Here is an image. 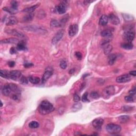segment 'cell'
I'll list each match as a JSON object with an SVG mask.
<instances>
[{"mask_svg":"<svg viewBox=\"0 0 136 136\" xmlns=\"http://www.w3.org/2000/svg\"><path fill=\"white\" fill-rule=\"evenodd\" d=\"M108 16L106 15H103L101 17L100 19L99 20V25L104 26L108 24Z\"/></svg>","mask_w":136,"mask_h":136,"instance_id":"20","label":"cell"},{"mask_svg":"<svg viewBox=\"0 0 136 136\" xmlns=\"http://www.w3.org/2000/svg\"><path fill=\"white\" fill-rule=\"evenodd\" d=\"M78 26L77 24H74L69 27V35L71 37L75 36L78 31Z\"/></svg>","mask_w":136,"mask_h":136,"instance_id":"13","label":"cell"},{"mask_svg":"<svg viewBox=\"0 0 136 136\" xmlns=\"http://www.w3.org/2000/svg\"><path fill=\"white\" fill-rule=\"evenodd\" d=\"M34 65V64L33 63H25L24 64V67L26 68H30L33 67Z\"/></svg>","mask_w":136,"mask_h":136,"instance_id":"46","label":"cell"},{"mask_svg":"<svg viewBox=\"0 0 136 136\" xmlns=\"http://www.w3.org/2000/svg\"><path fill=\"white\" fill-rule=\"evenodd\" d=\"M103 48L104 49V54H105V55H110L111 54L112 51V50H113L112 46L110 45V44H108L106 45V46H104Z\"/></svg>","mask_w":136,"mask_h":136,"instance_id":"22","label":"cell"},{"mask_svg":"<svg viewBox=\"0 0 136 136\" xmlns=\"http://www.w3.org/2000/svg\"><path fill=\"white\" fill-rule=\"evenodd\" d=\"M1 77L6 79H10V72L6 70H1L0 71Z\"/></svg>","mask_w":136,"mask_h":136,"instance_id":"25","label":"cell"},{"mask_svg":"<svg viewBox=\"0 0 136 136\" xmlns=\"http://www.w3.org/2000/svg\"><path fill=\"white\" fill-rule=\"evenodd\" d=\"M104 120L102 118H97L95 119L92 122L93 127L97 130H99L101 129V128L104 123Z\"/></svg>","mask_w":136,"mask_h":136,"instance_id":"6","label":"cell"},{"mask_svg":"<svg viewBox=\"0 0 136 136\" xmlns=\"http://www.w3.org/2000/svg\"><path fill=\"white\" fill-rule=\"evenodd\" d=\"M81 100L83 102H89V100L88 98V93H85L83 95H82Z\"/></svg>","mask_w":136,"mask_h":136,"instance_id":"41","label":"cell"},{"mask_svg":"<svg viewBox=\"0 0 136 136\" xmlns=\"http://www.w3.org/2000/svg\"><path fill=\"white\" fill-rule=\"evenodd\" d=\"M25 29L29 31H32L34 32H37L38 33H46V30L43 27L40 26L36 25H30L27 26L25 27Z\"/></svg>","mask_w":136,"mask_h":136,"instance_id":"3","label":"cell"},{"mask_svg":"<svg viewBox=\"0 0 136 136\" xmlns=\"http://www.w3.org/2000/svg\"><path fill=\"white\" fill-rule=\"evenodd\" d=\"M29 81L33 84H38L40 83V79L38 77H30L29 78Z\"/></svg>","mask_w":136,"mask_h":136,"instance_id":"30","label":"cell"},{"mask_svg":"<svg viewBox=\"0 0 136 136\" xmlns=\"http://www.w3.org/2000/svg\"><path fill=\"white\" fill-rule=\"evenodd\" d=\"M60 65V67H61V69H65L67 67V62H66V61H65L62 60V61H61Z\"/></svg>","mask_w":136,"mask_h":136,"instance_id":"42","label":"cell"},{"mask_svg":"<svg viewBox=\"0 0 136 136\" xmlns=\"http://www.w3.org/2000/svg\"><path fill=\"white\" fill-rule=\"evenodd\" d=\"M108 20H110L111 23L114 25H118L120 23V19L116 16L115 14L113 13L110 14L108 17Z\"/></svg>","mask_w":136,"mask_h":136,"instance_id":"14","label":"cell"},{"mask_svg":"<svg viewBox=\"0 0 136 136\" xmlns=\"http://www.w3.org/2000/svg\"><path fill=\"white\" fill-rule=\"evenodd\" d=\"M82 108V105L81 103H77L76 104H74L72 106V110L74 112H76L80 110Z\"/></svg>","mask_w":136,"mask_h":136,"instance_id":"32","label":"cell"},{"mask_svg":"<svg viewBox=\"0 0 136 136\" xmlns=\"http://www.w3.org/2000/svg\"><path fill=\"white\" fill-rule=\"evenodd\" d=\"M40 6V3L36 4L35 5H34V6H31L30 7H29V8L25 9L23 11V12H26V13H33L36 9H37L38 7Z\"/></svg>","mask_w":136,"mask_h":136,"instance_id":"19","label":"cell"},{"mask_svg":"<svg viewBox=\"0 0 136 136\" xmlns=\"http://www.w3.org/2000/svg\"><path fill=\"white\" fill-rule=\"evenodd\" d=\"M80 100V97L77 94H75L74 96V101L76 102H78Z\"/></svg>","mask_w":136,"mask_h":136,"instance_id":"43","label":"cell"},{"mask_svg":"<svg viewBox=\"0 0 136 136\" xmlns=\"http://www.w3.org/2000/svg\"><path fill=\"white\" fill-rule=\"evenodd\" d=\"M64 34V30L61 29L59 31H58L57 34L54 35V37H53L52 40V43L53 44H56L59 41L61 40Z\"/></svg>","mask_w":136,"mask_h":136,"instance_id":"5","label":"cell"},{"mask_svg":"<svg viewBox=\"0 0 136 136\" xmlns=\"http://www.w3.org/2000/svg\"><path fill=\"white\" fill-rule=\"evenodd\" d=\"M106 130L109 133L111 134H116L121 131V126L113 123L108 124L106 126Z\"/></svg>","mask_w":136,"mask_h":136,"instance_id":"2","label":"cell"},{"mask_svg":"<svg viewBox=\"0 0 136 136\" xmlns=\"http://www.w3.org/2000/svg\"><path fill=\"white\" fill-rule=\"evenodd\" d=\"M111 40H112V39H110V38H105V39H104V40H102L101 42V43H100L101 46L102 47H104L106 45L108 44L109 43H110V41Z\"/></svg>","mask_w":136,"mask_h":136,"instance_id":"33","label":"cell"},{"mask_svg":"<svg viewBox=\"0 0 136 136\" xmlns=\"http://www.w3.org/2000/svg\"><path fill=\"white\" fill-rule=\"evenodd\" d=\"M121 47L125 50H131L133 48V45L132 42H126L121 44Z\"/></svg>","mask_w":136,"mask_h":136,"instance_id":"23","label":"cell"},{"mask_svg":"<svg viewBox=\"0 0 136 136\" xmlns=\"http://www.w3.org/2000/svg\"><path fill=\"white\" fill-rule=\"evenodd\" d=\"M90 96L93 99H98L99 98V97H100L99 93L96 91H93L91 92V94H90Z\"/></svg>","mask_w":136,"mask_h":136,"instance_id":"34","label":"cell"},{"mask_svg":"<svg viewBox=\"0 0 136 136\" xmlns=\"http://www.w3.org/2000/svg\"><path fill=\"white\" fill-rule=\"evenodd\" d=\"M130 80L131 77L130 75L126 74L118 77L116 79V81L118 83H125V82H129Z\"/></svg>","mask_w":136,"mask_h":136,"instance_id":"8","label":"cell"},{"mask_svg":"<svg viewBox=\"0 0 136 136\" xmlns=\"http://www.w3.org/2000/svg\"><path fill=\"white\" fill-rule=\"evenodd\" d=\"M123 18H125V20L127 21H131L133 20V17L130 15V14H123Z\"/></svg>","mask_w":136,"mask_h":136,"instance_id":"37","label":"cell"},{"mask_svg":"<svg viewBox=\"0 0 136 136\" xmlns=\"http://www.w3.org/2000/svg\"><path fill=\"white\" fill-rule=\"evenodd\" d=\"M18 23V20L14 17H9L6 21V25L8 26L14 25Z\"/></svg>","mask_w":136,"mask_h":136,"instance_id":"18","label":"cell"},{"mask_svg":"<svg viewBox=\"0 0 136 136\" xmlns=\"http://www.w3.org/2000/svg\"><path fill=\"white\" fill-rule=\"evenodd\" d=\"M129 95H132L134 96L136 94V88L135 87H133V88H132V89H131L130 91H129Z\"/></svg>","mask_w":136,"mask_h":136,"instance_id":"45","label":"cell"},{"mask_svg":"<svg viewBox=\"0 0 136 136\" xmlns=\"http://www.w3.org/2000/svg\"><path fill=\"white\" fill-rule=\"evenodd\" d=\"M3 10L4 11L8 12H9L10 14H14V13H16V12H17V11L14 10L12 9V8H6V7L3 8Z\"/></svg>","mask_w":136,"mask_h":136,"instance_id":"40","label":"cell"},{"mask_svg":"<svg viewBox=\"0 0 136 136\" xmlns=\"http://www.w3.org/2000/svg\"><path fill=\"white\" fill-rule=\"evenodd\" d=\"M20 82L23 85H27L28 83V80L25 77L21 76L20 79Z\"/></svg>","mask_w":136,"mask_h":136,"instance_id":"39","label":"cell"},{"mask_svg":"<svg viewBox=\"0 0 136 136\" xmlns=\"http://www.w3.org/2000/svg\"><path fill=\"white\" fill-rule=\"evenodd\" d=\"M53 74V70L52 69L50 68H47L44 74L43 77H42V82L43 83H45L46 82L48 79L50 78V77L52 76Z\"/></svg>","mask_w":136,"mask_h":136,"instance_id":"11","label":"cell"},{"mask_svg":"<svg viewBox=\"0 0 136 136\" xmlns=\"http://www.w3.org/2000/svg\"><path fill=\"white\" fill-rule=\"evenodd\" d=\"M19 40L16 38H10L4 39L1 41V44H18L19 43Z\"/></svg>","mask_w":136,"mask_h":136,"instance_id":"15","label":"cell"},{"mask_svg":"<svg viewBox=\"0 0 136 136\" xmlns=\"http://www.w3.org/2000/svg\"><path fill=\"white\" fill-rule=\"evenodd\" d=\"M50 25L51 27H57V28L60 27H61L62 26L61 23H59L57 20H55V19H53V20L51 21Z\"/></svg>","mask_w":136,"mask_h":136,"instance_id":"27","label":"cell"},{"mask_svg":"<svg viewBox=\"0 0 136 136\" xmlns=\"http://www.w3.org/2000/svg\"><path fill=\"white\" fill-rule=\"evenodd\" d=\"M123 37L127 42H132L135 37V33L133 31L131 30H126L123 34Z\"/></svg>","mask_w":136,"mask_h":136,"instance_id":"4","label":"cell"},{"mask_svg":"<svg viewBox=\"0 0 136 136\" xmlns=\"http://www.w3.org/2000/svg\"><path fill=\"white\" fill-rule=\"evenodd\" d=\"M66 1H63L62 3L59 6H57L55 7V9L57 11L59 14H63L65 13L67 11V8H66Z\"/></svg>","mask_w":136,"mask_h":136,"instance_id":"9","label":"cell"},{"mask_svg":"<svg viewBox=\"0 0 136 136\" xmlns=\"http://www.w3.org/2000/svg\"><path fill=\"white\" fill-rule=\"evenodd\" d=\"M34 17V14L33 13H28L23 18V21L25 22H29L33 20Z\"/></svg>","mask_w":136,"mask_h":136,"instance_id":"26","label":"cell"},{"mask_svg":"<svg viewBox=\"0 0 136 136\" xmlns=\"http://www.w3.org/2000/svg\"><path fill=\"white\" fill-rule=\"evenodd\" d=\"M93 1H84V4H89L91 2H93Z\"/></svg>","mask_w":136,"mask_h":136,"instance_id":"50","label":"cell"},{"mask_svg":"<svg viewBox=\"0 0 136 136\" xmlns=\"http://www.w3.org/2000/svg\"><path fill=\"white\" fill-rule=\"evenodd\" d=\"M101 36L105 38L112 39L113 36V33L112 31L109 29H105L103 30L101 33Z\"/></svg>","mask_w":136,"mask_h":136,"instance_id":"17","label":"cell"},{"mask_svg":"<svg viewBox=\"0 0 136 136\" xmlns=\"http://www.w3.org/2000/svg\"><path fill=\"white\" fill-rule=\"evenodd\" d=\"M130 120V118L129 116L127 115H123L121 116L119 118V122L121 123H127L128 121Z\"/></svg>","mask_w":136,"mask_h":136,"instance_id":"28","label":"cell"},{"mask_svg":"<svg viewBox=\"0 0 136 136\" xmlns=\"http://www.w3.org/2000/svg\"><path fill=\"white\" fill-rule=\"evenodd\" d=\"M15 62H14V61H10L9 63H8V65H9V66L10 67H11V68H12V67H14V65H15Z\"/></svg>","mask_w":136,"mask_h":136,"instance_id":"48","label":"cell"},{"mask_svg":"<svg viewBox=\"0 0 136 136\" xmlns=\"http://www.w3.org/2000/svg\"><path fill=\"white\" fill-rule=\"evenodd\" d=\"M17 49L19 51H25L26 50V46L25 43L23 41H20L17 44Z\"/></svg>","mask_w":136,"mask_h":136,"instance_id":"24","label":"cell"},{"mask_svg":"<svg viewBox=\"0 0 136 136\" xmlns=\"http://www.w3.org/2000/svg\"><path fill=\"white\" fill-rule=\"evenodd\" d=\"M130 74L131 76H132L133 77H135L136 75V71H130Z\"/></svg>","mask_w":136,"mask_h":136,"instance_id":"49","label":"cell"},{"mask_svg":"<svg viewBox=\"0 0 136 136\" xmlns=\"http://www.w3.org/2000/svg\"><path fill=\"white\" fill-rule=\"evenodd\" d=\"M104 93L106 96H111L113 95L115 93V88L112 85L107 86L104 90Z\"/></svg>","mask_w":136,"mask_h":136,"instance_id":"12","label":"cell"},{"mask_svg":"<svg viewBox=\"0 0 136 136\" xmlns=\"http://www.w3.org/2000/svg\"><path fill=\"white\" fill-rule=\"evenodd\" d=\"M6 33L11 34L12 35L16 36V37L18 38H25L26 37V36L24 35V34L16 29H9L8 30V31H6Z\"/></svg>","mask_w":136,"mask_h":136,"instance_id":"10","label":"cell"},{"mask_svg":"<svg viewBox=\"0 0 136 136\" xmlns=\"http://www.w3.org/2000/svg\"><path fill=\"white\" fill-rule=\"evenodd\" d=\"M76 57L79 60H81L82 58V54L79 52H77L76 53Z\"/></svg>","mask_w":136,"mask_h":136,"instance_id":"44","label":"cell"},{"mask_svg":"<svg viewBox=\"0 0 136 136\" xmlns=\"http://www.w3.org/2000/svg\"><path fill=\"white\" fill-rule=\"evenodd\" d=\"M10 53H11V54H16L17 53V50H16L15 48L14 47H11L10 50Z\"/></svg>","mask_w":136,"mask_h":136,"instance_id":"47","label":"cell"},{"mask_svg":"<svg viewBox=\"0 0 136 136\" xmlns=\"http://www.w3.org/2000/svg\"><path fill=\"white\" fill-rule=\"evenodd\" d=\"M29 127L31 129H36L38 128L40 126V124L37 121H33L29 123Z\"/></svg>","mask_w":136,"mask_h":136,"instance_id":"31","label":"cell"},{"mask_svg":"<svg viewBox=\"0 0 136 136\" xmlns=\"http://www.w3.org/2000/svg\"><path fill=\"white\" fill-rule=\"evenodd\" d=\"M1 107H2V106H3V103H2V102H1Z\"/></svg>","mask_w":136,"mask_h":136,"instance_id":"52","label":"cell"},{"mask_svg":"<svg viewBox=\"0 0 136 136\" xmlns=\"http://www.w3.org/2000/svg\"><path fill=\"white\" fill-rule=\"evenodd\" d=\"M21 73L19 70H13L10 71V79L13 80H18L21 77Z\"/></svg>","mask_w":136,"mask_h":136,"instance_id":"7","label":"cell"},{"mask_svg":"<svg viewBox=\"0 0 136 136\" xmlns=\"http://www.w3.org/2000/svg\"><path fill=\"white\" fill-rule=\"evenodd\" d=\"M9 85L11 87L12 91H13L14 93H20V89L17 85L14 84H9Z\"/></svg>","mask_w":136,"mask_h":136,"instance_id":"29","label":"cell"},{"mask_svg":"<svg viewBox=\"0 0 136 136\" xmlns=\"http://www.w3.org/2000/svg\"><path fill=\"white\" fill-rule=\"evenodd\" d=\"M125 101L127 102H134V97L133 96L129 95L128 96H126L125 98Z\"/></svg>","mask_w":136,"mask_h":136,"instance_id":"38","label":"cell"},{"mask_svg":"<svg viewBox=\"0 0 136 136\" xmlns=\"http://www.w3.org/2000/svg\"><path fill=\"white\" fill-rule=\"evenodd\" d=\"M20 93H14V94L12 96V98L13 100L16 101L20 100Z\"/></svg>","mask_w":136,"mask_h":136,"instance_id":"35","label":"cell"},{"mask_svg":"<svg viewBox=\"0 0 136 136\" xmlns=\"http://www.w3.org/2000/svg\"><path fill=\"white\" fill-rule=\"evenodd\" d=\"M54 110L53 104L47 101H43L38 106V111L41 114L46 115Z\"/></svg>","mask_w":136,"mask_h":136,"instance_id":"1","label":"cell"},{"mask_svg":"<svg viewBox=\"0 0 136 136\" xmlns=\"http://www.w3.org/2000/svg\"><path fill=\"white\" fill-rule=\"evenodd\" d=\"M11 8L14 10L17 11V9H18V2L15 1H12L11 2Z\"/></svg>","mask_w":136,"mask_h":136,"instance_id":"36","label":"cell"},{"mask_svg":"<svg viewBox=\"0 0 136 136\" xmlns=\"http://www.w3.org/2000/svg\"><path fill=\"white\" fill-rule=\"evenodd\" d=\"M117 59V55L114 54H112L108 55V62L110 65H113L114 64L115 62Z\"/></svg>","mask_w":136,"mask_h":136,"instance_id":"21","label":"cell"},{"mask_svg":"<svg viewBox=\"0 0 136 136\" xmlns=\"http://www.w3.org/2000/svg\"><path fill=\"white\" fill-rule=\"evenodd\" d=\"M74 69H71L70 71H69L70 72V74H74Z\"/></svg>","mask_w":136,"mask_h":136,"instance_id":"51","label":"cell"},{"mask_svg":"<svg viewBox=\"0 0 136 136\" xmlns=\"http://www.w3.org/2000/svg\"><path fill=\"white\" fill-rule=\"evenodd\" d=\"M11 91H12V90H11L10 86L9 84L5 85L2 89V94H3V95L6 96H8L10 94Z\"/></svg>","mask_w":136,"mask_h":136,"instance_id":"16","label":"cell"}]
</instances>
